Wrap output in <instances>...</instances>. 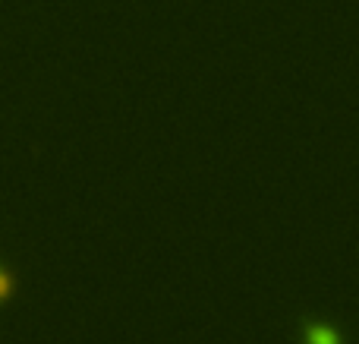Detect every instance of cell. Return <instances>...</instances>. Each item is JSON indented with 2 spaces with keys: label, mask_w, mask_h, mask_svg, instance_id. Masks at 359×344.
<instances>
[{
  "label": "cell",
  "mask_w": 359,
  "mask_h": 344,
  "mask_svg": "<svg viewBox=\"0 0 359 344\" xmlns=\"http://www.w3.org/2000/svg\"><path fill=\"white\" fill-rule=\"evenodd\" d=\"M306 341L309 344H337V335L331 332V329H325V326H312L309 335H306Z\"/></svg>",
  "instance_id": "obj_1"
},
{
  "label": "cell",
  "mask_w": 359,
  "mask_h": 344,
  "mask_svg": "<svg viewBox=\"0 0 359 344\" xmlns=\"http://www.w3.org/2000/svg\"><path fill=\"white\" fill-rule=\"evenodd\" d=\"M10 294H13V278L6 272H0V300H6Z\"/></svg>",
  "instance_id": "obj_2"
}]
</instances>
